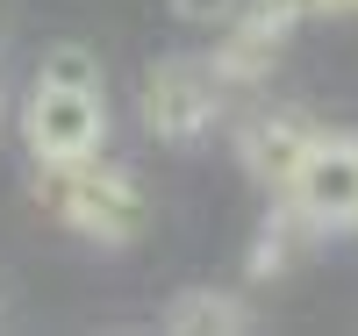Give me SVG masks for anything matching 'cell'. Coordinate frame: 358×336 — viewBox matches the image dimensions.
Wrapping results in <instances>:
<instances>
[{
    "label": "cell",
    "mask_w": 358,
    "mask_h": 336,
    "mask_svg": "<svg viewBox=\"0 0 358 336\" xmlns=\"http://www.w3.org/2000/svg\"><path fill=\"white\" fill-rule=\"evenodd\" d=\"M251 322H258L251 300H236L222 286H187V293H172V308H165L172 336H244Z\"/></svg>",
    "instance_id": "7"
},
{
    "label": "cell",
    "mask_w": 358,
    "mask_h": 336,
    "mask_svg": "<svg viewBox=\"0 0 358 336\" xmlns=\"http://www.w3.org/2000/svg\"><path fill=\"white\" fill-rule=\"evenodd\" d=\"M0 315H8V286H0Z\"/></svg>",
    "instance_id": "12"
},
{
    "label": "cell",
    "mask_w": 358,
    "mask_h": 336,
    "mask_svg": "<svg viewBox=\"0 0 358 336\" xmlns=\"http://www.w3.org/2000/svg\"><path fill=\"white\" fill-rule=\"evenodd\" d=\"M308 143H315V122L301 108H265V115H251L244 129H236V158H244V172L265 193H287V179L301 172Z\"/></svg>",
    "instance_id": "5"
},
{
    "label": "cell",
    "mask_w": 358,
    "mask_h": 336,
    "mask_svg": "<svg viewBox=\"0 0 358 336\" xmlns=\"http://www.w3.org/2000/svg\"><path fill=\"white\" fill-rule=\"evenodd\" d=\"M287 15H273V8H236L229 22H222V36H215V57H208V65H215V79L222 86H258L265 72L280 65V43H287Z\"/></svg>",
    "instance_id": "6"
},
{
    "label": "cell",
    "mask_w": 358,
    "mask_h": 336,
    "mask_svg": "<svg viewBox=\"0 0 358 336\" xmlns=\"http://www.w3.org/2000/svg\"><path fill=\"white\" fill-rule=\"evenodd\" d=\"M258 8H273V15H287V22H351L358 15V0H258Z\"/></svg>",
    "instance_id": "10"
},
{
    "label": "cell",
    "mask_w": 358,
    "mask_h": 336,
    "mask_svg": "<svg viewBox=\"0 0 358 336\" xmlns=\"http://www.w3.org/2000/svg\"><path fill=\"white\" fill-rule=\"evenodd\" d=\"M280 200L301 207L315 236H344V229H358V136H322V129H315L308 158H301V172L287 179Z\"/></svg>",
    "instance_id": "4"
},
{
    "label": "cell",
    "mask_w": 358,
    "mask_h": 336,
    "mask_svg": "<svg viewBox=\"0 0 358 336\" xmlns=\"http://www.w3.org/2000/svg\"><path fill=\"white\" fill-rule=\"evenodd\" d=\"M36 207H50L65 229H79L86 243H101V251H122V243H136L143 222H151V200H143L136 172L101 165V158H79V165H36Z\"/></svg>",
    "instance_id": "1"
},
{
    "label": "cell",
    "mask_w": 358,
    "mask_h": 336,
    "mask_svg": "<svg viewBox=\"0 0 358 336\" xmlns=\"http://www.w3.org/2000/svg\"><path fill=\"white\" fill-rule=\"evenodd\" d=\"M308 215L301 207H273V215H265V229H258V251H251V279H280V272H294L301 265V251H308Z\"/></svg>",
    "instance_id": "8"
},
{
    "label": "cell",
    "mask_w": 358,
    "mask_h": 336,
    "mask_svg": "<svg viewBox=\"0 0 358 336\" xmlns=\"http://www.w3.org/2000/svg\"><path fill=\"white\" fill-rule=\"evenodd\" d=\"M236 8H244V0H172V15H179V22H215V29H222Z\"/></svg>",
    "instance_id": "11"
},
{
    "label": "cell",
    "mask_w": 358,
    "mask_h": 336,
    "mask_svg": "<svg viewBox=\"0 0 358 336\" xmlns=\"http://www.w3.org/2000/svg\"><path fill=\"white\" fill-rule=\"evenodd\" d=\"M43 86H79V94H101V57L86 50V43H50L43 50V65H36Z\"/></svg>",
    "instance_id": "9"
},
{
    "label": "cell",
    "mask_w": 358,
    "mask_h": 336,
    "mask_svg": "<svg viewBox=\"0 0 358 336\" xmlns=\"http://www.w3.org/2000/svg\"><path fill=\"white\" fill-rule=\"evenodd\" d=\"M136 115L158 143H201L222 122V79L208 57H158L136 86Z\"/></svg>",
    "instance_id": "2"
},
{
    "label": "cell",
    "mask_w": 358,
    "mask_h": 336,
    "mask_svg": "<svg viewBox=\"0 0 358 336\" xmlns=\"http://www.w3.org/2000/svg\"><path fill=\"white\" fill-rule=\"evenodd\" d=\"M22 136L36 165H79L101 158L108 143V94H79V86H29L22 101Z\"/></svg>",
    "instance_id": "3"
}]
</instances>
